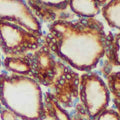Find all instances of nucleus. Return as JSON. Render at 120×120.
I'll return each instance as SVG.
<instances>
[{"instance_id": "39448f33", "label": "nucleus", "mask_w": 120, "mask_h": 120, "mask_svg": "<svg viewBox=\"0 0 120 120\" xmlns=\"http://www.w3.org/2000/svg\"><path fill=\"white\" fill-rule=\"evenodd\" d=\"M70 8L75 14L85 18H92L99 13L98 2L92 0H73L70 1Z\"/></svg>"}, {"instance_id": "f03ea898", "label": "nucleus", "mask_w": 120, "mask_h": 120, "mask_svg": "<svg viewBox=\"0 0 120 120\" xmlns=\"http://www.w3.org/2000/svg\"><path fill=\"white\" fill-rule=\"evenodd\" d=\"M80 99L91 118H96L109 103V91L96 73L83 74L80 78Z\"/></svg>"}, {"instance_id": "f257e3e1", "label": "nucleus", "mask_w": 120, "mask_h": 120, "mask_svg": "<svg viewBox=\"0 0 120 120\" xmlns=\"http://www.w3.org/2000/svg\"><path fill=\"white\" fill-rule=\"evenodd\" d=\"M49 31L53 49L73 43V46L57 54L69 64L72 62L77 45H80L88 70H91L96 64L90 59L85 51H88V53L96 61H99L105 53L106 36L103 30V25L93 18H84L76 22L55 21L51 24Z\"/></svg>"}, {"instance_id": "7ed1b4c3", "label": "nucleus", "mask_w": 120, "mask_h": 120, "mask_svg": "<svg viewBox=\"0 0 120 120\" xmlns=\"http://www.w3.org/2000/svg\"><path fill=\"white\" fill-rule=\"evenodd\" d=\"M39 36H36L16 24L0 21V42L5 51L19 54L38 46Z\"/></svg>"}, {"instance_id": "423d86ee", "label": "nucleus", "mask_w": 120, "mask_h": 120, "mask_svg": "<svg viewBox=\"0 0 120 120\" xmlns=\"http://www.w3.org/2000/svg\"><path fill=\"white\" fill-rule=\"evenodd\" d=\"M103 18L106 21V23L109 25V27L119 29L120 28V1L114 0L109 1L108 4L104 5L101 10Z\"/></svg>"}, {"instance_id": "6e6552de", "label": "nucleus", "mask_w": 120, "mask_h": 120, "mask_svg": "<svg viewBox=\"0 0 120 120\" xmlns=\"http://www.w3.org/2000/svg\"><path fill=\"white\" fill-rule=\"evenodd\" d=\"M96 120H119V115L113 109H105L97 116Z\"/></svg>"}, {"instance_id": "9d476101", "label": "nucleus", "mask_w": 120, "mask_h": 120, "mask_svg": "<svg viewBox=\"0 0 120 120\" xmlns=\"http://www.w3.org/2000/svg\"><path fill=\"white\" fill-rule=\"evenodd\" d=\"M1 109H2V108H1V104H0V111H1Z\"/></svg>"}, {"instance_id": "9b49d317", "label": "nucleus", "mask_w": 120, "mask_h": 120, "mask_svg": "<svg viewBox=\"0 0 120 120\" xmlns=\"http://www.w3.org/2000/svg\"><path fill=\"white\" fill-rule=\"evenodd\" d=\"M0 64H1V60H0Z\"/></svg>"}, {"instance_id": "1a4fd4ad", "label": "nucleus", "mask_w": 120, "mask_h": 120, "mask_svg": "<svg viewBox=\"0 0 120 120\" xmlns=\"http://www.w3.org/2000/svg\"><path fill=\"white\" fill-rule=\"evenodd\" d=\"M0 116H1L2 120H18L17 116L15 115L12 111H10L6 108H3L0 111Z\"/></svg>"}, {"instance_id": "20e7f679", "label": "nucleus", "mask_w": 120, "mask_h": 120, "mask_svg": "<svg viewBox=\"0 0 120 120\" xmlns=\"http://www.w3.org/2000/svg\"><path fill=\"white\" fill-rule=\"evenodd\" d=\"M0 21L16 24L36 36H41V24L23 1H0Z\"/></svg>"}, {"instance_id": "0eeeda50", "label": "nucleus", "mask_w": 120, "mask_h": 120, "mask_svg": "<svg viewBox=\"0 0 120 120\" xmlns=\"http://www.w3.org/2000/svg\"><path fill=\"white\" fill-rule=\"evenodd\" d=\"M5 64L7 68L18 73H28L30 71V65L20 58H7Z\"/></svg>"}]
</instances>
